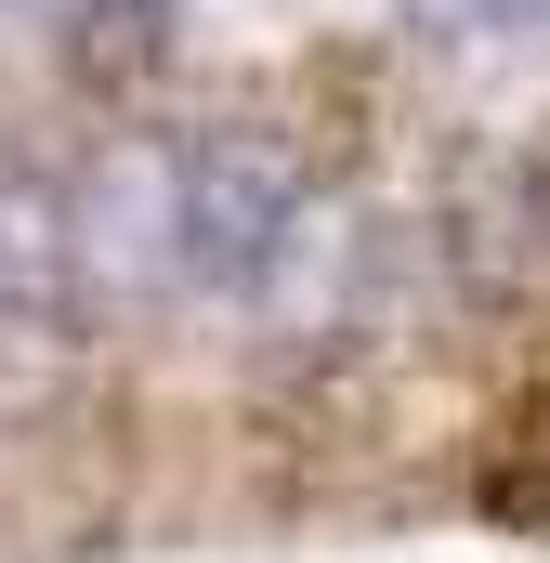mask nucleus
<instances>
[{"instance_id": "f257e3e1", "label": "nucleus", "mask_w": 550, "mask_h": 563, "mask_svg": "<svg viewBox=\"0 0 550 563\" xmlns=\"http://www.w3.org/2000/svg\"><path fill=\"white\" fill-rule=\"evenodd\" d=\"M288 236H301V170L263 132L184 144V170H170V250H184L197 288H263L288 263Z\"/></svg>"}]
</instances>
